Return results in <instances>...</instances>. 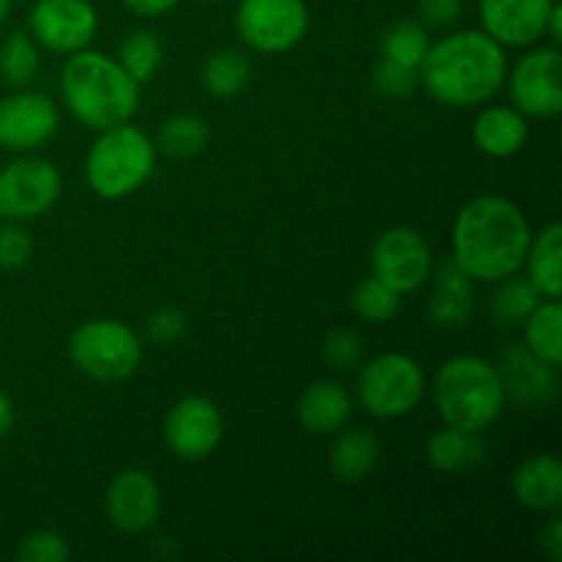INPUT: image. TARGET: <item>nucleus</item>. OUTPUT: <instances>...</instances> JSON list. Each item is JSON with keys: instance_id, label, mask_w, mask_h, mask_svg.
Returning a JSON list of instances; mask_svg holds the SVG:
<instances>
[{"instance_id": "obj_38", "label": "nucleus", "mask_w": 562, "mask_h": 562, "mask_svg": "<svg viewBox=\"0 0 562 562\" xmlns=\"http://www.w3.org/2000/svg\"><path fill=\"white\" fill-rule=\"evenodd\" d=\"M461 9H464V0H417L420 20L434 27H445L459 20Z\"/></svg>"}, {"instance_id": "obj_44", "label": "nucleus", "mask_w": 562, "mask_h": 562, "mask_svg": "<svg viewBox=\"0 0 562 562\" xmlns=\"http://www.w3.org/2000/svg\"><path fill=\"white\" fill-rule=\"evenodd\" d=\"M203 3H223V0H203Z\"/></svg>"}, {"instance_id": "obj_34", "label": "nucleus", "mask_w": 562, "mask_h": 562, "mask_svg": "<svg viewBox=\"0 0 562 562\" xmlns=\"http://www.w3.org/2000/svg\"><path fill=\"white\" fill-rule=\"evenodd\" d=\"M373 88H376L382 97L401 99L417 88V71L409 69V66L395 64V60L390 58H382L373 66Z\"/></svg>"}, {"instance_id": "obj_25", "label": "nucleus", "mask_w": 562, "mask_h": 562, "mask_svg": "<svg viewBox=\"0 0 562 562\" xmlns=\"http://www.w3.org/2000/svg\"><path fill=\"white\" fill-rule=\"evenodd\" d=\"M201 80L212 97L231 99L245 91L247 82H250V60L239 49H217L203 64Z\"/></svg>"}, {"instance_id": "obj_33", "label": "nucleus", "mask_w": 562, "mask_h": 562, "mask_svg": "<svg viewBox=\"0 0 562 562\" xmlns=\"http://www.w3.org/2000/svg\"><path fill=\"white\" fill-rule=\"evenodd\" d=\"M71 558V549L64 536L49 530L31 532L22 538L20 549H16V560L20 562H66Z\"/></svg>"}, {"instance_id": "obj_36", "label": "nucleus", "mask_w": 562, "mask_h": 562, "mask_svg": "<svg viewBox=\"0 0 562 562\" xmlns=\"http://www.w3.org/2000/svg\"><path fill=\"white\" fill-rule=\"evenodd\" d=\"M33 256V239L20 225L0 228V269H22Z\"/></svg>"}, {"instance_id": "obj_4", "label": "nucleus", "mask_w": 562, "mask_h": 562, "mask_svg": "<svg viewBox=\"0 0 562 562\" xmlns=\"http://www.w3.org/2000/svg\"><path fill=\"white\" fill-rule=\"evenodd\" d=\"M503 379L494 362L475 355H459L445 362L434 379V404L445 426L481 434L505 409Z\"/></svg>"}, {"instance_id": "obj_14", "label": "nucleus", "mask_w": 562, "mask_h": 562, "mask_svg": "<svg viewBox=\"0 0 562 562\" xmlns=\"http://www.w3.org/2000/svg\"><path fill=\"white\" fill-rule=\"evenodd\" d=\"M60 115L53 99L38 91H20L0 99V146L33 151L58 132Z\"/></svg>"}, {"instance_id": "obj_3", "label": "nucleus", "mask_w": 562, "mask_h": 562, "mask_svg": "<svg viewBox=\"0 0 562 562\" xmlns=\"http://www.w3.org/2000/svg\"><path fill=\"white\" fill-rule=\"evenodd\" d=\"M60 93L80 124L88 130H110L130 124L140 104V82L126 75L115 58L91 49L71 53L60 71Z\"/></svg>"}, {"instance_id": "obj_10", "label": "nucleus", "mask_w": 562, "mask_h": 562, "mask_svg": "<svg viewBox=\"0 0 562 562\" xmlns=\"http://www.w3.org/2000/svg\"><path fill=\"white\" fill-rule=\"evenodd\" d=\"M510 102L521 115L554 119L562 110V55L558 47H538L519 58L510 77Z\"/></svg>"}, {"instance_id": "obj_43", "label": "nucleus", "mask_w": 562, "mask_h": 562, "mask_svg": "<svg viewBox=\"0 0 562 562\" xmlns=\"http://www.w3.org/2000/svg\"><path fill=\"white\" fill-rule=\"evenodd\" d=\"M11 3H14V0H0V25H3V20L9 16Z\"/></svg>"}, {"instance_id": "obj_24", "label": "nucleus", "mask_w": 562, "mask_h": 562, "mask_svg": "<svg viewBox=\"0 0 562 562\" xmlns=\"http://www.w3.org/2000/svg\"><path fill=\"white\" fill-rule=\"evenodd\" d=\"M379 439L371 431H346L335 439L333 450H329V470L338 481L344 483H360L376 470L379 464Z\"/></svg>"}, {"instance_id": "obj_20", "label": "nucleus", "mask_w": 562, "mask_h": 562, "mask_svg": "<svg viewBox=\"0 0 562 562\" xmlns=\"http://www.w3.org/2000/svg\"><path fill=\"white\" fill-rule=\"evenodd\" d=\"M296 417L311 434H335L349 423L351 395L338 382H313L296 401Z\"/></svg>"}, {"instance_id": "obj_29", "label": "nucleus", "mask_w": 562, "mask_h": 562, "mask_svg": "<svg viewBox=\"0 0 562 562\" xmlns=\"http://www.w3.org/2000/svg\"><path fill=\"white\" fill-rule=\"evenodd\" d=\"M428 47H431V38L428 31L420 22H398V25L390 27L382 38V58L395 60L401 66H409L417 71V66L426 58Z\"/></svg>"}, {"instance_id": "obj_23", "label": "nucleus", "mask_w": 562, "mask_h": 562, "mask_svg": "<svg viewBox=\"0 0 562 562\" xmlns=\"http://www.w3.org/2000/svg\"><path fill=\"white\" fill-rule=\"evenodd\" d=\"M426 456L434 470L450 472V475H464V472L481 467L486 448H483L477 434L445 426L428 439Z\"/></svg>"}, {"instance_id": "obj_22", "label": "nucleus", "mask_w": 562, "mask_h": 562, "mask_svg": "<svg viewBox=\"0 0 562 562\" xmlns=\"http://www.w3.org/2000/svg\"><path fill=\"white\" fill-rule=\"evenodd\" d=\"M527 280L547 300H560L562 294V225L549 223L538 236H532L527 250Z\"/></svg>"}, {"instance_id": "obj_21", "label": "nucleus", "mask_w": 562, "mask_h": 562, "mask_svg": "<svg viewBox=\"0 0 562 562\" xmlns=\"http://www.w3.org/2000/svg\"><path fill=\"white\" fill-rule=\"evenodd\" d=\"M472 137L486 157L505 159L525 148L530 126H527V115H521L516 108H486L475 119Z\"/></svg>"}, {"instance_id": "obj_18", "label": "nucleus", "mask_w": 562, "mask_h": 562, "mask_svg": "<svg viewBox=\"0 0 562 562\" xmlns=\"http://www.w3.org/2000/svg\"><path fill=\"white\" fill-rule=\"evenodd\" d=\"M475 311V280L450 258L437 269L428 316L437 327L453 329L470 322Z\"/></svg>"}, {"instance_id": "obj_11", "label": "nucleus", "mask_w": 562, "mask_h": 562, "mask_svg": "<svg viewBox=\"0 0 562 562\" xmlns=\"http://www.w3.org/2000/svg\"><path fill=\"white\" fill-rule=\"evenodd\" d=\"M373 278L382 280L395 294L417 291L431 278L434 258L428 241L415 228H390L376 239L371 252Z\"/></svg>"}, {"instance_id": "obj_17", "label": "nucleus", "mask_w": 562, "mask_h": 562, "mask_svg": "<svg viewBox=\"0 0 562 562\" xmlns=\"http://www.w3.org/2000/svg\"><path fill=\"white\" fill-rule=\"evenodd\" d=\"M497 371L503 379L505 395L514 398L516 404L527 406V409L547 406L558 395V366L532 355L525 344L505 351Z\"/></svg>"}, {"instance_id": "obj_28", "label": "nucleus", "mask_w": 562, "mask_h": 562, "mask_svg": "<svg viewBox=\"0 0 562 562\" xmlns=\"http://www.w3.org/2000/svg\"><path fill=\"white\" fill-rule=\"evenodd\" d=\"M115 60L135 82H151L162 66V42L154 31H135L121 42Z\"/></svg>"}, {"instance_id": "obj_16", "label": "nucleus", "mask_w": 562, "mask_h": 562, "mask_svg": "<svg viewBox=\"0 0 562 562\" xmlns=\"http://www.w3.org/2000/svg\"><path fill=\"white\" fill-rule=\"evenodd\" d=\"M558 0H477L483 31L503 47H530L547 31Z\"/></svg>"}, {"instance_id": "obj_7", "label": "nucleus", "mask_w": 562, "mask_h": 562, "mask_svg": "<svg viewBox=\"0 0 562 562\" xmlns=\"http://www.w3.org/2000/svg\"><path fill=\"white\" fill-rule=\"evenodd\" d=\"M423 393H426V373L412 357L398 351L371 357L357 376V398L368 415L382 420L409 415L420 404Z\"/></svg>"}, {"instance_id": "obj_37", "label": "nucleus", "mask_w": 562, "mask_h": 562, "mask_svg": "<svg viewBox=\"0 0 562 562\" xmlns=\"http://www.w3.org/2000/svg\"><path fill=\"white\" fill-rule=\"evenodd\" d=\"M324 357L335 371H351L362 360L360 338L351 329H335L324 344Z\"/></svg>"}, {"instance_id": "obj_31", "label": "nucleus", "mask_w": 562, "mask_h": 562, "mask_svg": "<svg viewBox=\"0 0 562 562\" xmlns=\"http://www.w3.org/2000/svg\"><path fill=\"white\" fill-rule=\"evenodd\" d=\"M497 294L492 296V311L505 324H525V318L541 305V294L527 278H505L499 280Z\"/></svg>"}, {"instance_id": "obj_9", "label": "nucleus", "mask_w": 562, "mask_h": 562, "mask_svg": "<svg viewBox=\"0 0 562 562\" xmlns=\"http://www.w3.org/2000/svg\"><path fill=\"white\" fill-rule=\"evenodd\" d=\"M58 168L44 157H20L0 170V214L5 220H33L60 198Z\"/></svg>"}, {"instance_id": "obj_6", "label": "nucleus", "mask_w": 562, "mask_h": 562, "mask_svg": "<svg viewBox=\"0 0 562 562\" xmlns=\"http://www.w3.org/2000/svg\"><path fill=\"white\" fill-rule=\"evenodd\" d=\"M71 366L97 382H124L143 360V344L132 327L115 318L80 324L69 338Z\"/></svg>"}, {"instance_id": "obj_19", "label": "nucleus", "mask_w": 562, "mask_h": 562, "mask_svg": "<svg viewBox=\"0 0 562 562\" xmlns=\"http://www.w3.org/2000/svg\"><path fill=\"white\" fill-rule=\"evenodd\" d=\"M514 494L527 510H554L562 503V464L558 456L538 453L514 472Z\"/></svg>"}, {"instance_id": "obj_13", "label": "nucleus", "mask_w": 562, "mask_h": 562, "mask_svg": "<svg viewBox=\"0 0 562 562\" xmlns=\"http://www.w3.org/2000/svg\"><path fill=\"white\" fill-rule=\"evenodd\" d=\"M225 423L217 404L203 395H184L165 417V445L181 461H203L223 442Z\"/></svg>"}, {"instance_id": "obj_26", "label": "nucleus", "mask_w": 562, "mask_h": 562, "mask_svg": "<svg viewBox=\"0 0 562 562\" xmlns=\"http://www.w3.org/2000/svg\"><path fill=\"white\" fill-rule=\"evenodd\" d=\"M525 346L541 360L560 368L562 362V307L558 300L541 302L525 318Z\"/></svg>"}, {"instance_id": "obj_42", "label": "nucleus", "mask_w": 562, "mask_h": 562, "mask_svg": "<svg viewBox=\"0 0 562 562\" xmlns=\"http://www.w3.org/2000/svg\"><path fill=\"white\" fill-rule=\"evenodd\" d=\"M11 426H14V406H11L9 395L0 393V439L11 431Z\"/></svg>"}, {"instance_id": "obj_35", "label": "nucleus", "mask_w": 562, "mask_h": 562, "mask_svg": "<svg viewBox=\"0 0 562 562\" xmlns=\"http://www.w3.org/2000/svg\"><path fill=\"white\" fill-rule=\"evenodd\" d=\"M184 333H187V316L179 311V307H170V305L159 307V311H154L146 322L148 340L157 346L176 344V340L184 338Z\"/></svg>"}, {"instance_id": "obj_39", "label": "nucleus", "mask_w": 562, "mask_h": 562, "mask_svg": "<svg viewBox=\"0 0 562 562\" xmlns=\"http://www.w3.org/2000/svg\"><path fill=\"white\" fill-rule=\"evenodd\" d=\"M121 3L140 16H159V14H168L170 9H176L181 0H121Z\"/></svg>"}, {"instance_id": "obj_8", "label": "nucleus", "mask_w": 562, "mask_h": 562, "mask_svg": "<svg viewBox=\"0 0 562 562\" xmlns=\"http://www.w3.org/2000/svg\"><path fill=\"white\" fill-rule=\"evenodd\" d=\"M311 14L305 0H241L236 33L256 53H289L305 38Z\"/></svg>"}, {"instance_id": "obj_32", "label": "nucleus", "mask_w": 562, "mask_h": 562, "mask_svg": "<svg viewBox=\"0 0 562 562\" xmlns=\"http://www.w3.org/2000/svg\"><path fill=\"white\" fill-rule=\"evenodd\" d=\"M351 307L360 318L371 324L390 322V318L398 313L401 307V294H395L390 285H384L382 280L366 278L362 283H357L355 294H351Z\"/></svg>"}, {"instance_id": "obj_5", "label": "nucleus", "mask_w": 562, "mask_h": 562, "mask_svg": "<svg viewBox=\"0 0 562 562\" xmlns=\"http://www.w3.org/2000/svg\"><path fill=\"white\" fill-rule=\"evenodd\" d=\"M157 168V146L137 126L119 124L102 130L86 159L88 187L104 201L132 195L151 179Z\"/></svg>"}, {"instance_id": "obj_30", "label": "nucleus", "mask_w": 562, "mask_h": 562, "mask_svg": "<svg viewBox=\"0 0 562 562\" xmlns=\"http://www.w3.org/2000/svg\"><path fill=\"white\" fill-rule=\"evenodd\" d=\"M38 75V53L36 42L31 33H11L3 44H0V77L9 86H27L33 77Z\"/></svg>"}, {"instance_id": "obj_15", "label": "nucleus", "mask_w": 562, "mask_h": 562, "mask_svg": "<svg viewBox=\"0 0 562 562\" xmlns=\"http://www.w3.org/2000/svg\"><path fill=\"white\" fill-rule=\"evenodd\" d=\"M104 508H108L115 530L137 536L157 525L159 510H162V494H159L157 481L146 470H124L110 483Z\"/></svg>"}, {"instance_id": "obj_40", "label": "nucleus", "mask_w": 562, "mask_h": 562, "mask_svg": "<svg viewBox=\"0 0 562 562\" xmlns=\"http://www.w3.org/2000/svg\"><path fill=\"white\" fill-rule=\"evenodd\" d=\"M543 549H547L549 558L554 562L562 560V521L560 519H552V525H549L547 532H543Z\"/></svg>"}, {"instance_id": "obj_12", "label": "nucleus", "mask_w": 562, "mask_h": 562, "mask_svg": "<svg viewBox=\"0 0 562 562\" xmlns=\"http://www.w3.org/2000/svg\"><path fill=\"white\" fill-rule=\"evenodd\" d=\"M27 27L33 42L44 49L71 55L93 42L99 16L88 0H36L27 16Z\"/></svg>"}, {"instance_id": "obj_1", "label": "nucleus", "mask_w": 562, "mask_h": 562, "mask_svg": "<svg viewBox=\"0 0 562 562\" xmlns=\"http://www.w3.org/2000/svg\"><path fill=\"white\" fill-rule=\"evenodd\" d=\"M532 231L525 212L503 195L467 203L453 225V261L472 280L499 283L525 267Z\"/></svg>"}, {"instance_id": "obj_41", "label": "nucleus", "mask_w": 562, "mask_h": 562, "mask_svg": "<svg viewBox=\"0 0 562 562\" xmlns=\"http://www.w3.org/2000/svg\"><path fill=\"white\" fill-rule=\"evenodd\" d=\"M543 36H549L554 42V47L562 42V5L554 3L552 5V14H549L547 20V31H543Z\"/></svg>"}, {"instance_id": "obj_2", "label": "nucleus", "mask_w": 562, "mask_h": 562, "mask_svg": "<svg viewBox=\"0 0 562 562\" xmlns=\"http://www.w3.org/2000/svg\"><path fill=\"white\" fill-rule=\"evenodd\" d=\"M505 75L508 60L503 44L486 31H459L439 38L417 66V82L445 108L488 102L503 88Z\"/></svg>"}, {"instance_id": "obj_27", "label": "nucleus", "mask_w": 562, "mask_h": 562, "mask_svg": "<svg viewBox=\"0 0 562 562\" xmlns=\"http://www.w3.org/2000/svg\"><path fill=\"white\" fill-rule=\"evenodd\" d=\"M209 143V126L201 115L195 113H179L173 119L165 121L159 126L157 135V151L173 159H190L206 148Z\"/></svg>"}]
</instances>
